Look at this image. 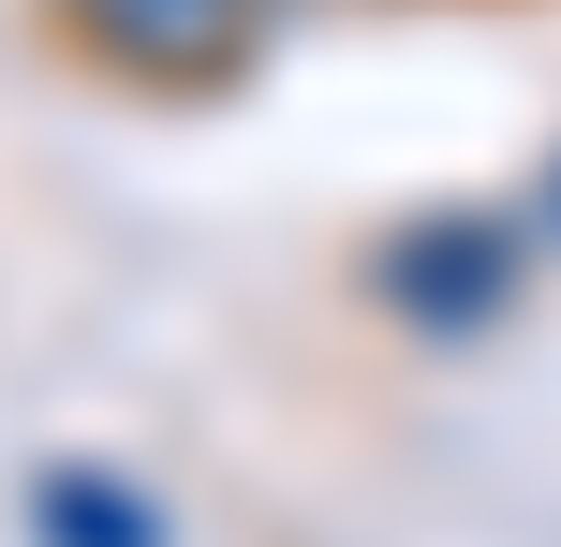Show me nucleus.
<instances>
[{
    "label": "nucleus",
    "mask_w": 561,
    "mask_h": 547,
    "mask_svg": "<svg viewBox=\"0 0 561 547\" xmlns=\"http://www.w3.org/2000/svg\"><path fill=\"white\" fill-rule=\"evenodd\" d=\"M428 282L488 311V296H503V237H414V252H399V296H428Z\"/></svg>",
    "instance_id": "2"
},
{
    "label": "nucleus",
    "mask_w": 561,
    "mask_h": 547,
    "mask_svg": "<svg viewBox=\"0 0 561 547\" xmlns=\"http://www.w3.org/2000/svg\"><path fill=\"white\" fill-rule=\"evenodd\" d=\"M45 15L104 75H148V89H222L266 45V0H45Z\"/></svg>",
    "instance_id": "1"
},
{
    "label": "nucleus",
    "mask_w": 561,
    "mask_h": 547,
    "mask_svg": "<svg viewBox=\"0 0 561 547\" xmlns=\"http://www.w3.org/2000/svg\"><path fill=\"white\" fill-rule=\"evenodd\" d=\"M45 518L75 533V547H148V518H134V503H104V489H59Z\"/></svg>",
    "instance_id": "3"
}]
</instances>
